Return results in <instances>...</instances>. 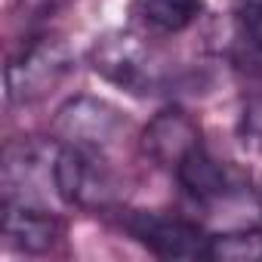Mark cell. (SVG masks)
<instances>
[{"label": "cell", "mask_w": 262, "mask_h": 262, "mask_svg": "<svg viewBox=\"0 0 262 262\" xmlns=\"http://www.w3.org/2000/svg\"><path fill=\"white\" fill-rule=\"evenodd\" d=\"M59 142L43 136H19L4 148L0 188L4 207L56 210L65 207L59 194Z\"/></svg>", "instance_id": "1"}, {"label": "cell", "mask_w": 262, "mask_h": 262, "mask_svg": "<svg viewBox=\"0 0 262 262\" xmlns=\"http://www.w3.org/2000/svg\"><path fill=\"white\" fill-rule=\"evenodd\" d=\"M90 65L102 80L133 96L167 93V86L176 80L173 65L148 43L142 31H108L96 37Z\"/></svg>", "instance_id": "2"}, {"label": "cell", "mask_w": 262, "mask_h": 262, "mask_svg": "<svg viewBox=\"0 0 262 262\" xmlns=\"http://www.w3.org/2000/svg\"><path fill=\"white\" fill-rule=\"evenodd\" d=\"M71 65H74L71 47L59 34L31 37L28 43H22L19 56H13L7 68V102L10 105L40 102L65 80Z\"/></svg>", "instance_id": "3"}, {"label": "cell", "mask_w": 262, "mask_h": 262, "mask_svg": "<svg viewBox=\"0 0 262 262\" xmlns=\"http://www.w3.org/2000/svg\"><path fill=\"white\" fill-rule=\"evenodd\" d=\"M123 231L139 241L161 259H207L210 234L182 216H167L158 210H123Z\"/></svg>", "instance_id": "4"}, {"label": "cell", "mask_w": 262, "mask_h": 262, "mask_svg": "<svg viewBox=\"0 0 262 262\" xmlns=\"http://www.w3.org/2000/svg\"><path fill=\"white\" fill-rule=\"evenodd\" d=\"M126 129V117L105 99L96 96H74L68 99L56 120H53V139L71 148L108 151Z\"/></svg>", "instance_id": "5"}, {"label": "cell", "mask_w": 262, "mask_h": 262, "mask_svg": "<svg viewBox=\"0 0 262 262\" xmlns=\"http://www.w3.org/2000/svg\"><path fill=\"white\" fill-rule=\"evenodd\" d=\"M114 188L117 179L105 151L71 148V145L59 148V194L65 207H90V210L108 207L114 201Z\"/></svg>", "instance_id": "6"}, {"label": "cell", "mask_w": 262, "mask_h": 262, "mask_svg": "<svg viewBox=\"0 0 262 262\" xmlns=\"http://www.w3.org/2000/svg\"><path fill=\"white\" fill-rule=\"evenodd\" d=\"M204 145L201 142V129L198 123L179 111V108H167L161 114H155V120L145 126V136H142V148L145 155L158 164V167H167L170 173L198 148Z\"/></svg>", "instance_id": "7"}, {"label": "cell", "mask_w": 262, "mask_h": 262, "mask_svg": "<svg viewBox=\"0 0 262 262\" xmlns=\"http://www.w3.org/2000/svg\"><path fill=\"white\" fill-rule=\"evenodd\" d=\"M65 234V222L56 210L4 207V237L22 253H47Z\"/></svg>", "instance_id": "8"}, {"label": "cell", "mask_w": 262, "mask_h": 262, "mask_svg": "<svg viewBox=\"0 0 262 262\" xmlns=\"http://www.w3.org/2000/svg\"><path fill=\"white\" fill-rule=\"evenodd\" d=\"M129 16L148 37H173L204 16V0H133Z\"/></svg>", "instance_id": "9"}, {"label": "cell", "mask_w": 262, "mask_h": 262, "mask_svg": "<svg viewBox=\"0 0 262 262\" xmlns=\"http://www.w3.org/2000/svg\"><path fill=\"white\" fill-rule=\"evenodd\" d=\"M207 259L216 262H259L262 259V228H231L210 234Z\"/></svg>", "instance_id": "10"}, {"label": "cell", "mask_w": 262, "mask_h": 262, "mask_svg": "<svg viewBox=\"0 0 262 262\" xmlns=\"http://www.w3.org/2000/svg\"><path fill=\"white\" fill-rule=\"evenodd\" d=\"M234 16L253 53L262 59V0H234Z\"/></svg>", "instance_id": "11"}, {"label": "cell", "mask_w": 262, "mask_h": 262, "mask_svg": "<svg viewBox=\"0 0 262 262\" xmlns=\"http://www.w3.org/2000/svg\"><path fill=\"white\" fill-rule=\"evenodd\" d=\"M241 129H244V136H250V139H262V93L247 99Z\"/></svg>", "instance_id": "12"}, {"label": "cell", "mask_w": 262, "mask_h": 262, "mask_svg": "<svg viewBox=\"0 0 262 262\" xmlns=\"http://www.w3.org/2000/svg\"><path fill=\"white\" fill-rule=\"evenodd\" d=\"M253 191H256V207L262 210V176L256 179V185H253Z\"/></svg>", "instance_id": "13"}]
</instances>
